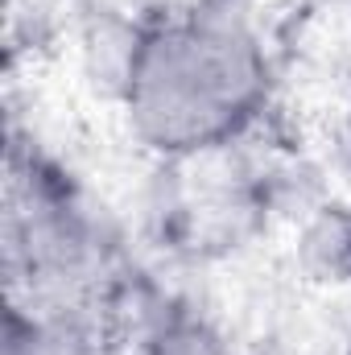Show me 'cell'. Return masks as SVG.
I'll use <instances>...</instances> for the list:
<instances>
[{
    "mask_svg": "<svg viewBox=\"0 0 351 355\" xmlns=\"http://www.w3.org/2000/svg\"><path fill=\"white\" fill-rule=\"evenodd\" d=\"M264 95V54L232 8L190 12L153 29L124 83L132 132L157 153H198L228 141Z\"/></svg>",
    "mask_w": 351,
    "mask_h": 355,
    "instance_id": "6da1fadb",
    "label": "cell"
},
{
    "mask_svg": "<svg viewBox=\"0 0 351 355\" xmlns=\"http://www.w3.org/2000/svg\"><path fill=\"white\" fill-rule=\"evenodd\" d=\"M306 257L318 272H327L331 281H343L351 272V215H327L310 240H306Z\"/></svg>",
    "mask_w": 351,
    "mask_h": 355,
    "instance_id": "7a4b0ae2",
    "label": "cell"
},
{
    "mask_svg": "<svg viewBox=\"0 0 351 355\" xmlns=\"http://www.w3.org/2000/svg\"><path fill=\"white\" fill-rule=\"evenodd\" d=\"M145 355H232V352H228V343H223L211 327L182 318V322H170V327L145 347Z\"/></svg>",
    "mask_w": 351,
    "mask_h": 355,
    "instance_id": "3957f363",
    "label": "cell"
},
{
    "mask_svg": "<svg viewBox=\"0 0 351 355\" xmlns=\"http://www.w3.org/2000/svg\"><path fill=\"white\" fill-rule=\"evenodd\" d=\"M0 355H62V352L37 322L8 310V318H4V352Z\"/></svg>",
    "mask_w": 351,
    "mask_h": 355,
    "instance_id": "277c9868",
    "label": "cell"
},
{
    "mask_svg": "<svg viewBox=\"0 0 351 355\" xmlns=\"http://www.w3.org/2000/svg\"><path fill=\"white\" fill-rule=\"evenodd\" d=\"M348 166H351V120H348Z\"/></svg>",
    "mask_w": 351,
    "mask_h": 355,
    "instance_id": "5b68a950",
    "label": "cell"
}]
</instances>
